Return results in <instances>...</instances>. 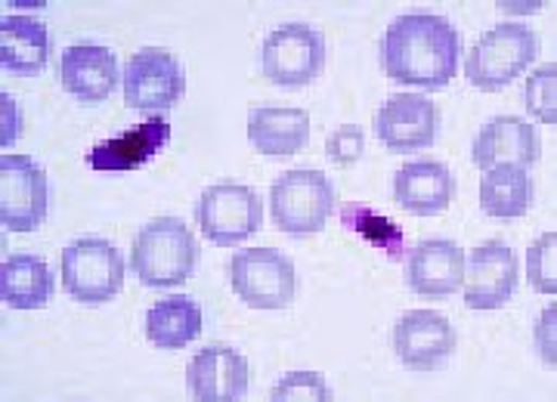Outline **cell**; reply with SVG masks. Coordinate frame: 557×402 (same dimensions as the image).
<instances>
[{
    "label": "cell",
    "instance_id": "30bf717a",
    "mask_svg": "<svg viewBox=\"0 0 557 402\" xmlns=\"http://www.w3.org/2000/svg\"><path fill=\"white\" fill-rule=\"evenodd\" d=\"M50 186L38 161L28 155L0 159V223L10 233H35L47 217Z\"/></svg>",
    "mask_w": 557,
    "mask_h": 402
},
{
    "label": "cell",
    "instance_id": "6da1fadb",
    "mask_svg": "<svg viewBox=\"0 0 557 402\" xmlns=\"http://www.w3.org/2000/svg\"><path fill=\"white\" fill-rule=\"evenodd\" d=\"M458 56H461L458 28L449 20L431 13L397 16L381 38L384 75L421 90H443L456 78Z\"/></svg>",
    "mask_w": 557,
    "mask_h": 402
},
{
    "label": "cell",
    "instance_id": "4dcf8cb0",
    "mask_svg": "<svg viewBox=\"0 0 557 402\" xmlns=\"http://www.w3.org/2000/svg\"><path fill=\"white\" fill-rule=\"evenodd\" d=\"M0 112H3V134H0V146H3V152H7V146H13L16 137H20V105L13 97H0Z\"/></svg>",
    "mask_w": 557,
    "mask_h": 402
},
{
    "label": "cell",
    "instance_id": "484cf974",
    "mask_svg": "<svg viewBox=\"0 0 557 402\" xmlns=\"http://www.w3.org/2000/svg\"><path fill=\"white\" fill-rule=\"evenodd\" d=\"M523 105L533 112V118L542 124H557V65L548 62L536 68L523 84Z\"/></svg>",
    "mask_w": 557,
    "mask_h": 402
},
{
    "label": "cell",
    "instance_id": "8992f818",
    "mask_svg": "<svg viewBox=\"0 0 557 402\" xmlns=\"http://www.w3.org/2000/svg\"><path fill=\"white\" fill-rule=\"evenodd\" d=\"M325 38L313 25L304 22H285L273 28L263 50H260V68L263 78L278 87H304L319 78L325 68Z\"/></svg>",
    "mask_w": 557,
    "mask_h": 402
},
{
    "label": "cell",
    "instance_id": "8fae6325",
    "mask_svg": "<svg viewBox=\"0 0 557 402\" xmlns=\"http://www.w3.org/2000/svg\"><path fill=\"white\" fill-rule=\"evenodd\" d=\"M440 112L424 93H391L375 112V134L387 152H418L437 140Z\"/></svg>",
    "mask_w": 557,
    "mask_h": 402
},
{
    "label": "cell",
    "instance_id": "7c38bea8",
    "mask_svg": "<svg viewBox=\"0 0 557 402\" xmlns=\"http://www.w3.org/2000/svg\"><path fill=\"white\" fill-rule=\"evenodd\" d=\"M520 279L518 254L505 241H483L465 263V303L468 310H498L511 301Z\"/></svg>",
    "mask_w": 557,
    "mask_h": 402
},
{
    "label": "cell",
    "instance_id": "44dd1931",
    "mask_svg": "<svg viewBox=\"0 0 557 402\" xmlns=\"http://www.w3.org/2000/svg\"><path fill=\"white\" fill-rule=\"evenodd\" d=\"M248 142L263 155H295L310 142V115L304 109H251Z\"/></svg>",
    "mask_w": 557,
    "mask_h": 402
},
{
    "label": "cell",
    "instance_id": "3957f363",
    "mask_svg": "<svg viewBox=\"0 0 557 402\" xmlns=\"http://www.w3.org/2000/svg\"><path fill=\"white\" fill-rule=\"evenodd\" d=\"M536 53L539 38L533 28L520 22H502L490 28L468 53L465 78L483 93H496L511 80H518L527 72V65L536 60Z\"/></svg>",
    "mask_w": 557,
    "mask_h": 402
},
{
    "label": "cell",
    "instance_id": "2e32d148",
    "mask_svg": "<svg viewBox=\"0 0 557 402\" xmlns=\"http://www.w3.org/2000/svg\"><path fill=\"white\" fill-rule=\"evenodd\" d=\"M409 288L421 298H449L465 281V251L449 239H424L406 261Z\"/></svg>",
    "mask_w": 557,
    "mask_h": 402
},
{
    "label": "cell",
    "instance_id": "9a60e30c",
    "mask_svg": "<svg viewBox=\"0 0 557 402\" xmlns=\"http://www.w3.org/2000/svg\"><path fill=\"white\" fill-rule=\"evenodd\" d=\"M168 142H171V124H168V118H161V115H152V118L127 127L124 134L112 137V140L97 142L87 152V164L94 171H106V174L139 171L146 161L156 159Z\"/></svg>",
    "mask_w": 557,
    "mask_h": 402
},
{
    "label": "cell",
    "instance_id": "4316f807",
    "mask_svg": "<svg viewBox=\"0 0 557 402\" xmlns=\"http://www.w3.org/2000/svg\"><path fill=\"white\" fill-rule=\"evenodd\" d=\"M527 276L539 294H557V233L539 236L527 251Z\"/></svg>",
    "mask_w": 557,
    "mask_h": 402
},
{
    "label": "cell",
    "instance_id": "d6986e66",
    "mask_svg": "<svg viewBox=\"0 0 557 402\" xmlns=\"http://www.w3.org/2000/svg\"><path fill=\"white\" fill-rule=\"evenodd\" d=\"M539 152H542L539 134L518 115L490 118L480 127L478 140H474V164L480 171L502 167V164L530 167L539 161Z\"/></svg>",
    "mask_w": 557,
    "mask_h": 402
},
{
    "label": "cell",
    "instance_id": "9c48e42d",
    "mask_svg": "<svg viewBox=\"0 0 557 402\" xmlns=\"http://www.w3.org/2000/svg\"><path fill=\"white\" fill-rule=\"evenodd\" d=\"M124 102L139 112H164L186 93V68L164 47H143L124 65Z\"/></svg>",
    "mask_w": 557,
    "mask_h": 402
},
{
    "label": "cell",
    "instance_id": "52a82bcc",
    "mask_svg": "<svg viewBox=\"0 0 557 402\" xmlns=\"http://www.w3.org/2000/svg\"><path fill=\"white\" fill-rule=\"evenodd\" d=\"M230 285L251 310H285L295 301L298 276L295 263L278 254L276 248H251L233 254Z\"/></svg>",
    "mask_w": 557,
    "mask_h": 402
},
{
    "label": "cell",
    "instance_id": "ba28073f",
    "mask_svg": "<svg viewBox=\"0 0 557 402\" xmlns=\"http://www.w3.org/2000/svg\"><path fill=\"white\" fill-rule=\"evenodd\" d=\"M196 221L205 239L214 241L218 248H236L263 226V201L251 186L214 183L201 192Z\"/></svg>",
    "mask_w": 557,
    "mask_h": 402
},
{
    "label": "cell",
    "instance_id": "7a4b0ae2",
    "mask_svg": "<svg viewBox=\"0 0 557 402\" xmlns=\"http://www.w3.org/2000/svg\"><path fill=\"white\" fill-rule=\"evenodd\" d=\"M199 266V241L180 217H156L137 233L131 269L146 288H174L193 279Z\"/></svg>",
    "mask_w": 557,
    "mask_h": 402
},
{
    "label": "cell",
    "instance_id": "ffe728a7",
    "mask_svg": "<svg viewBox=\"0 0 557 402\" xmlns=\"http://www.w3.org/2000/svg\"><path fill=\"white\" fill-rule=\"evenodd\" d=\"M50 62V32L28 16L0 20V65L13 75H38Z\"/></svg>",
    "mask_w": 557,
    "mask_h": 402
},
{
    "label": "cell",
    "instance_id": "d4e9b609",
    "mask_svg": "<svg viewBox=\"0 0 557 402\" xmlns=\"http://www.w3.org/2000/svg\"><path fill=\"white\" fill-rule=\"evenodd\" d=\"M341 223L347 226V233L362 236L372 248L384 251L391 261H399V257H403V229H399L394 221H387L384 214H375L372 208L354 204V201H350V204H344V211H341Z\"/></svg>",
    "mask_w": 557,
    "mask_h": 402
},
{
    "label": "cell",
    "instance_id": "4fadbf2b",
    "mask_svg": "<svg viewBox=\"0 0 557 402\" xmlns=\"http://www.w3.org/2000/svg\"><path fill=\"white\" fill-rule=\"evenodd\" d=\"M456 350L453 322L437 310L403 313L394 325V353L412 372H437Z\"/></svg>",
    "mask_w": 557,
    "mask_h": 402
},
{
    "label": "cell",
    "instance_id": "f1b7e54d",
    "mask_svg": "<svg viewBox=\"0 0 557 402\" xmlns=\"http://www.w3.org/2000/svg\"><path fill=\"white\" fill-rule=\"evenodd\" d=\"M362 152H366V134L357 124H341L338 130L329 137V142H325V155L335 161L338 167L357 164L362 159Z\"/></svg>",
    "mask_w": 557,
    "mask_h": 402
},
{
    "label": "cell",
    "instance_id": "603a6c76",
    "mask_svg": "<svg viewBox=\"0 0 557 402\" xmlns=\"http://www.w3.org/2000/svg\"><path fill=\"white\" fill-rule=\"evenodd\" d=\"M533 177L527 174V167L518 164H502L483 171L480 180V208L483 214L498 217V221H518L530 208H533Z\"/></svg>",
    "mask_w": 557,
    "mask_h": 402
},
{
    "label": "cell",
    "instance_id": "7402d4cb",
    "mask_svg": "<svg viewBox=\"0 0 557 402\" xmlns=\"http://www.w3.org/2000/svg\"><path fill=\"white\" fill-rule=\"evenodd\" d=\"M205 328V313L189 294H168L146 313V338L159 350H183Z\"/></svg>",
    "mask_w": 557,
    "mask_h": 402
},
{
    "label": "cell",
    "instance_id": "e0dca14e",
    "mask_svg": "<svg viewBox=\"0 0 557 402\" xmlns=\"http://www.w3.org/2000/svg\"><path fill=\"white\" fill-rule=\"evenodd\" d=\"M62 87L84 105L109 100L119 84V60L109 47L100 43H72L62 50L60 60Z\"/></svg>",
    "mask_w": 557,
    "mask_h": 402
},
{
    "label": "cell",
    "instance_id": "83f0119b",
    "mask_svg": "<svg viewBox=\"0 0 557 402\" xmlns=\"http://www.w3.org/2000/svg\"><path fill=\"white\" fill-rule=\"evenodd\" d=\"M270 400L292 402V400H332V387L319 372H292L270 390Z\"/></svg>",
    "mask_w": 557,
    "mask_h": 402
},
{
    "label": "cell",
    "instance_id": "5b68a950",
    "mask_svg": "<svg viewBox=\"0 0 557 402\" xmlns=\"http://www.w3.org/2000/svg\"><path fill=\"white\" fill-rule=\"evenodd\" d=\"M273 221L288 236L319 233L335 208V186L322 171H288L270 189Z\"/></svg>",
    "mask_w": 557,
    "mask_h": 402
},
{
    "label": "cell",
    "instance_id": "5bb4252c",
    "mask_svg": "<svg viewBox=\"0 0 557 402\" xmlns=\"http://www.w3.org/2000/svg\"><path fill=\"white\" fill-rule=\"evenodd\" d=\"M193 400L230 402L248 393V360L226 343H208L186 365Z\"/></svg>",
    "mask_w": 557,
    "mask_h": 402
},
{
    "label": "cell",
    "instance_id": "f546056e",
    "mask_svg": "<svg viewBox=\"0 0 557 402\" xmlns=\"http://www.w3.org/2000/svg\"><path fill=\"white\" fill-rule=\"evenodd\" d=\"M555 322H557V306H545L542 316L536 322V350L539 356L545 360V365H557V341H555Z\"/></svg>",
    "mask_w": 557,
    "mask_h": 402
},
{
    "label": "cell",
    "instance_id": "ac0fdd59",
    "mask_svg": "<svg viewBox=\"0 0 557 402\" xmlns=\"http://www.w3.org/2000/svg\"><path fill=\"white\" fill-rule=\"evenodd\" d=\"M456 196V177L440 161H409L394 174V201L416 217H437Z\"/></svg>",
    "mask_w": 557,
    "mask_h": 402
},
{
    "label": "cell",
    "instance_id": "cb8c5ba5",
    "mask_svg": "<svg viewBox=\"0 0 557 402\" xmlns=\"http://www.w3.org/2000/svg\"><path fill=\"white\" fill-rule=\"evenodd\" d=\"M53 273L35 254H13L0 266V298L13 310H40L53 294Z\"/></svg>",
    "mask_w": 557,
    "mask_h": 402
},
{
    "label": "cell",
    "instance_id": "277c9868",
    "mask_svg": "<svg viewBox=\"0 0 557 402\" xmlns=\"http://www.w3.org/2000/svg\"><path fill=\"white\" fill-rule=\"evenodd\" d=\"M127 263L112 241L87 236L62 251V288L81 303L112 301L124 285Z\"/></svg>",
    "mask_w": 557,
    "mask_h": 402
}]
</instances>
